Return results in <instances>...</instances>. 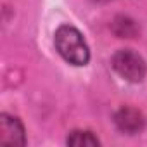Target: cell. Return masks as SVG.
Returning <instances> with one entry per match:
<instances>
[{
  "label": "cell",
  "mask_w": 147,
  "mask_h": 147,
  "mask_svg": "<svg viewBox=\"0 0 147 147\" xmlns=\"http://www.w3.org/2000/svg\"><path fill=\"white\" fill-rule=\"evenodd\" d=\"M67 144L76 145V147H80V145H99V140L90 131H73L67 137Z\"/></svg>",
  "instance_id": "5b68a950"
},
{
  "label": "cell",
  "mask_w": 147,
  "mask_h": 147,
  "mask_svg": "<svg viewBox=\"0 0 147 147\" xmlns=\"http://www.w3.org/2000/svg\"><path fill=\"white\" fill-rule=\"evenodd\" d=\"M55 49L57 52L69 62L75 66H85L90 59V50L88 45L83 38V35L69 24H62L61 28H57L55 36Z\"/></svg>",
  "instance_id": "6da1fadb"
},
{
  "label": "cell",
  "mask_w": 147,
  "mask_h": 147,
  "mask_svg": "<svg viewBox=\"0 0 147 147\" xmlns=\"http://www.w3.org/2000/svg\"><path fill=\"white\" fill-rule=\"evenodd\" d=\"M0 144L2 145H24L26 137H24V128L21 121L14 116L2 114L0 116Z\"/></svg>",
  "instance_id": "3957f363"
},
{
  "label": "cell",
  "mask_w": 147,
  "mask_h": 147,
  "mask_svg": "<svg viewBox=\"0 0 147 147\" xmlns=\"http://www.w3.org/2000/svg\"><path fill=\"white\" fill-rule=\"evenodd\" d=\"M116 125L119 126L121 131H126V133H137L142 130L144 126V119L140 116L138 111L135 109H121L118 114H116Z\"/></svg>",
  "instance_id": "277c9868"
},
{
  "label": "cell",
  "mask_w": 147,
  "mask_h": 147,
  "mask_svg": "<svg viewBox=\"0 0 147 147\" xmlns=\"http://www.w3.org/2000/svg\"><path fill=\"white\" fill-rule=\"evenodd\" d=\"M113 67L118 75L128 82H142L145 73H147V66L145 61L133 50L130 49H123L118 50L113 55Z\"/></svg>",
  "instance_id": "7a4b0ae2"
}]
</instances>
